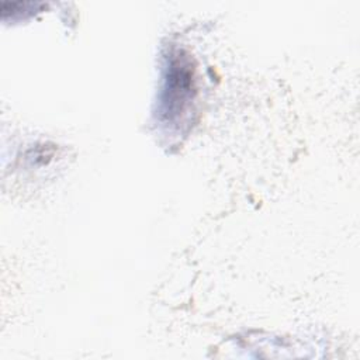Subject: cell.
<instances>
[{
    "label": "cell",
    "mask_w": 360,
    "mask_h": 360,
    "mask_svg": "<svg viewBox=\"0 0 360 360\" xmlns=\"http://www.w3.org/2000/svg\"><path fill=\"white\" fill-rule=\"evenodd\" d=\"M193 91V69L187 58L172 56L162 96V112L172 120L183 112Z\"/></svg>",
    "instance_id": "1"
}]
</instances>
